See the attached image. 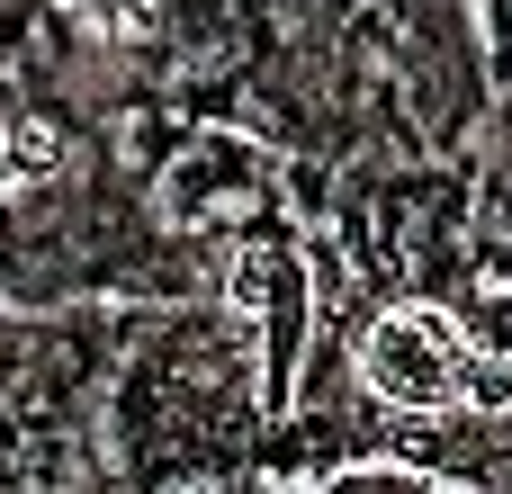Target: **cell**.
Instances as JSON below:
<instances>
[{"mask_svg": "<svg viewBox=\"0 0 512 494\" xmlns=\"http://www.w3.org/2000/svg\"><path fill=\"white\" fill-rule=\"evenodd\" d=\"M468 333L441 306H387L360 333V387L396 414H450L459 405V369H468Z\"/></svg>", "mask_w": 512, "mask_h": 494, "instance_id": "1", "label": "cell"}, {"mask_svg": "<svg viewBox=\"0 0 512 494\" xmlns=\"http://www.w3.org/2000/svg\"><path fill=\"white\" fill-rule=\"evenodd\" d=\"M504 405H512V351H468V369H459V414L495 423Z\"/></svg>", "mask_w": 512, "mask_h": 494, "instance_id": "2", "label": "cell"}, {"mask_svg": "<svg viewBox=\"0 0 512 494\" xmlns=\"http://www.w3.org/2000/svg\"><path fill=\"white\" fill-rule=\"evenodd\" d=\"M54 162H63V144H54V126H45V117H18V126H9V171H27V180H45Z\"/></svg>", "mask_w": 512, "mask_h": 494, "instance_id": "3", "label": "cell"}]
</instances>
